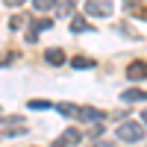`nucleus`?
<instances>
[{"instance_id": "nucleus-2", "label": "nucleus", "mask_w": 147, "mask_h": 147, "mask_svg": "<svg viewBox=\"0 0 147 147\" xmlns=\"http://www.w3.org/2000/svg\"><path fill=\"white\" fill-rule=\"evenodd\" d=\"M21 132H27V124H24V118H0V136H21Z\"/></svg>"}, {"instance_id": "nucleus-13", "label": "nucleus", "mask_w": 147, "mask_h": 147, "mask_svg": "<svg viewBox=\"0 0 147 147\" xmlns=\"http://www.w3.org/2000/svg\"><path fill=\"white\" fill-rule=\"evenodd\" d=\"M27 106H30V109H38V112H41V109H53V103H50V100H30Z\"/></svg>"}, {"instance_id": "nucleus-9", "label": "nucleus", "mask_w": 147, "mask_h": 147, "mask_svg": "<svg viewBox=\"0 0 147 147\" xmlns=\"http://www.w3.org/2000/svg\"><path fill=\"white\" fill-rule=\"evenodd\" d=\"M71 65H74V68H80V71H88V68H94V62H91L88 56H74V59H71Z\"/></svg>"}, {"instance_id": "nucleus-12", "label": "nucleus", "mask_w": 147, "mask_h": 147, "mask_svg": "<svg viewBox=\"0 0 147 147\" xmlns=\"http://www.w3.org/2000/svg\"><path fill=\"white\" fill-rule=\"evenodd\" d=\"M56 109H59V115H65V118H71V115H77V106H71V103H59Z\"/></svg>"}, {"instance_id": "nucleus-8", "label": "nucleus", "mask_w": 147, "mask_h": 147, "mask_svg": "<svg viewBox=\"0 0 147 147\" xmlns=\"http://www.w3.org/2000/svg\"><path fill=\"white\" fill-rule=\"evenodd\" d=\"M88 30H94V27H91L85 18H80V15L71 18V32H88Z\"/></svg>"}, {"instance_id": "nucleus-5", "label": "nucleus", "mask_w": 147, "mask_h": 147, "mask_svg": "<svg viewBox=\"0 0 147 147\" xmlns=\"http://www.w3.org/2000/svg\"><path fill=\"white\" fill-rule=\"evenodd\" d=\"M77 118H82V121H103V112L100 109H91V106H77Z\"/></svg>"}, {"instance_id": "nucleus-4", "label": "nucleus", "mask_w": 147, "mask_h": 147, "mask_svg": "<svg viewBox=\"0 0 147 147\" xmlns=\"http://www.w3.org/2000/svg\"><path fill=\"white\" fill-rule=\"evenodd\" d=\"M127 77L129 80H147V62H129Z\"/></svg>"}, {"instance_id": "nucleus-11", "label": "nucleus", "mask_w": 147, "mask_h": 147, "mask_svg": "<svg viewBox=\"0 0 147 147\" xmlns=\"http://www.w3.org/2000/svg\"><path fill=\"white\" fill-rule=\"evenodd\" d=\"M32 6L38 12H50V9H56V0H32Z\"/></svg>"}, {"instance_id": "nucleus-3", "label": "nucleus", "mask_w": 147, "mask_h": 147, "mask_svg": "<svg viewBox=\"0 0 147 147\" xmlns=\"http://www.w3.org/2000/svg\"><path fill=\"white\" fill-rule=\"evenodd\" d=\"M85 12H88V15L109 18L112 15V0H88V3H85Z\"/></svg>"}, {"instance_id": "nucleus-1", "label": "nucleus", "mask_w": 147, "mask_h": 147, "mask_svg": "<svg viewBox=\"0 0 147 147\" xmlns=\"http://www.w3.org/2000/svg\"><path fill=\"white\" fill-rule=\"evenodd\" d=\"M115 136H118L121 141H127V144H136V141H141V138H144V127H141V124H136V121H124V124L118 127Z\"/></svg>"}, {"instance_id": "nucleus-6", "label": "nucleus", "mask_w": 147, "mask_h": 147, "mask_svg": "<svg viewBox=\"0 0 147 147\" xmlns=\"http://www.w3.org/2000/svg\"><path fill=\"white\" fill-rule=\"evenodd\" d=\"M44 62H47V65H53V68H59V65H65V53L59 50V47H53V50H47V53H44Z\"/></svg>"}, {"instance_id": "nucleus-16", "label": "nucleus", "mask_w": 147, "mask_h": 147, "mask_svg": "<svg viewBox=\"0 0 147 147\" xmlns=\"http://www.w3.org/2000/svg\"><path fill=\"white\" fill-rule=\"evenodd\" d=\"M141 121H144V124H147V109H144V112H141Z\"/></svg>"}, {"instance_id": "nucleus-14", "label": "nucleus", "mask_w": 147, "mask_h": 147, "mask_svg": "<svg viewBox=\"0 0 147 147\" xmlns=\"http://www.w3.org/2000/svg\"><path fill=\"white\" fill-rule=\"evenodd\" d=\"M3 3H6V6H21L24 0H3Z\"/></svg>"}, {"instance_id": "nucleus-15", "label": "nucleus", "mask_w": 147, "mask_h": 147, "mask_svg": "<svg viewBox=\"0 0 147 147\" xmlns=\"http://www.w3.org/2000/svg\"><path fill=\"white\" fill-rule=\"evenodd\" d=\"M53 147H68V144H65L62 138H59V141H53Z\"/></svg>"}, {"instance_id": "nucleus-10", "label": "nucleus", "mask_w": 147, "mask_h": 147, "mask_svg": "<svg viewBox=\"0 0 147 147\" xmlns=\"http://www.w3.org/2000/svg\"><path fill=\"white\" fill-rule=\"evenodd\" d=\"M80 138H82V136H80V129H65V136H62V141L71 144V147H74V144H80Z\"/></svg>"}, {"instance_id": "nucleus-7", "label": "nucleus", "mask_w": 147, "mask_h": 147, "mask_svg": "<svg viewBox=\"0 0 147 147\" xmlns=\"http://www.w3.org/2000/svg\"><path fill=\"white\" fill-rule=\"evenodd\" d=\"M121 100L124 103H136V100H147V91H138V88H127L121 94Z\"/></svg>"}]
</instances>
